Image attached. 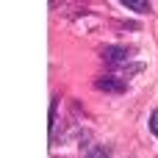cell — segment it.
Returning a JSON list of instances; mask_svg holds the SVG:
<instances>
[{
  "label": "cell",
  "mask_w": 158,
  "mask_h": 158,
  "mask_svg": "<svg viewBox=\"0 0 158 158\" xmlns=\"http://www.w3.org/2000/svg\"><path fill=\"white\" fill-rule=\"evenodd\" d=\"M56 117H58V97H53L50 103V133H56Z\"/></svg>",
  "instance_id": "5b68a950"
},
{
  "label": "cell",
  "mask_w": 158,
  "mask_h": 158,
  "mask_svg": "<svg viewBox=\"0 0 158 158\" xmlns=\"http://www.w3.org/2000/svg\"><path fill=\"white\" fill-rule=\"evenodd\" d=\"M133 47H128V44H108V47H103V64L108 67V72H125V67L131 64V58H133Z\"/></svg>",
  "instance_id": "6da1fadb"
},
{
  "label": "cell",
  "mask_w": 158,
  "mask_h": 158,
  "mask_svg": "<svg viewBox=\"0 0 158 158\" xmlns=\"http://www.w3.org/2000/svg\"><path fill=\"white\" fill-rule=\"evenodd\" d=\"M83 158H111V147H106V144H94V147L86 150V156H83Z\"/></svg>",
  "instance_id": "277c9868"
},
{
  "label": "cell",
  "mask_w": 158,
  "mask_h": 158,
  "mask_svg": "<svg viewBox=\"0 0 158 158\" xmlns=\"http://www.w3.org/2000/svg\"><path fill=\"white\" fill-rule=\"evenodd\" d=\"M128 11H133V14H150L153 11V6L150 3H142V0H119Z\"/></svg>",
  "instance_id": "3957f363"
},
{
  "label": "cell",
  "mask_w": 158,
  "mask_h": 158,
  "mask_svg": "<svg viewBox=\"0 0 158 158\" xmlns=\"http://www.w3.org/2000/svg\"><path fill=\"white\" fill-rule=\"evenodd\" d=\"M94 89H100L106 94H122V92H128V81L114 75V72H106V75H100L94 81Z\"/></svg>",
  "instance_id": "7a4b0ae2"
},
{
  "label": "cell",
  "mask_w": 158,
  "mask_h": 158,
  "mask_svg": "<svg viewBox=\"0 0 158 158\" xmlns=\"http://www.w3.org/2000/svg\"><path fill=\"white\" fill-rule=\"evenodd\" d=\"M147 128H150V133H153V136L158 139V108L153 111V114H150V119H147Z\"/></svg>",
  "instance_id": "8992f818"
}]
</instances>
